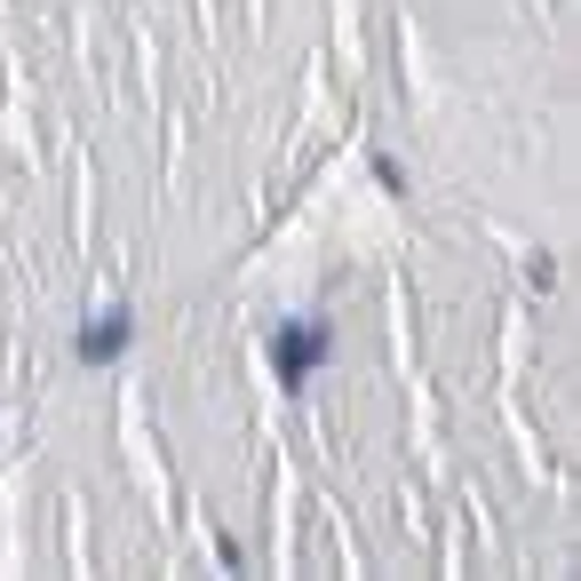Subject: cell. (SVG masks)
I'll list each match as a JSON object with an SVG mask.
<instances>
[{"mask_svg":"<svg viewBox=\"0 0 581 581\" xmlns=\"http://www.w3.org/2000/svg\"><path fill=\"white\" fill-rule=\"evenodd\" d=\"M327 359H335V327L327 319H279L271 327V374H279L287 391H303Z\"/></svg>","mask_w":581,"mask_h":581,"instance_id":"1","label":"cell"},{"mask_svg":"<svg viewBox=\"0 0 581 581\" xmlns=\"http://www.w3.org/2000/svg\"><path fill=\"white\" fill-rule=\"evenodd\" d=\"M128 343H135V311H128V303H112V311H96V319L80 327L73 351H80V366H112Z\"/></svg>","mask_w":581,"mask_h":581,"instance_id":"2","label":"cell"},{"mask_svg":"<svg viewBox=\"0 0 581 581\" xmlns=\"http://www.w3.org/2000/svg\"><path fill=\"white\" fill-rule=\"evenodd\" d=\"M374 184H383V191H406V167H398L391 152H374Z\"/></svg>","mask_w":581,"mask_h":581,"instance_id":"3","label":"cell"}]
</instances>
